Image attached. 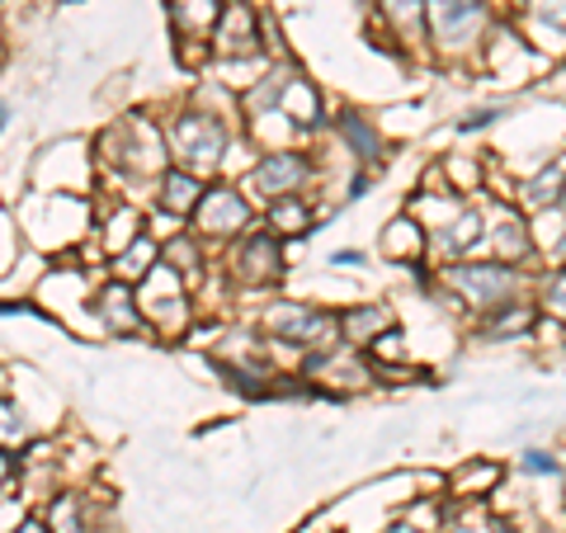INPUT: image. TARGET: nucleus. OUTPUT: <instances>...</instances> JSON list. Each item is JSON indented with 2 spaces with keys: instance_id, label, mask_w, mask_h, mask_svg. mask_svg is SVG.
Here are the masks:
<instances>
[{
  "instance_id": "nucleus-1",
  "label": "nucleus",
  "mask_w": 566,
  "mask_h": 533,
  "mask_svg": "<svg viewBox=\"0 0 566 533\" xmlns=\"http://www.w3.org/2000/svg\"><path fill=\"white\" fill-rule=\"evenodd\" d=\"M434 283H439V289H444L453 302H463L472 316H482V312H491V307H501V302L520 297L524 274H520V264H510V260H495V255L472 260V255H468V260H449L444 270L434 274Z\"/></svg>"
},
{
  "instance_id": "nucleus-2",
  "label": "nucleus",
  "mask_w": 566,
  "mask_h": 533,
  "mask_svg": "<svg viewBox=\"0 0 566 533\" xmlns=\"http://www.w3.org/2000/svg\"><path fill=\"white\" fill-rule=\"evenodd\" d=\"M227 147H232V133H227L222 114L199 109V104H193V109H180L166 128L170 166H185L193 175H203V180L227 161Z\"/></svg>"
},
{
  "instance_id": "nucleus-3",
  "label": "nucleus",
  "mask_w": 566,
  "mask_h": 533,
  "mask_svg": "<svg viewBox=\"0 0 566 533\" xmlns=\"http://www.w3.org/2000/svg\"><path fill=\"white\" fill-rule=\"evenodd\" d=\"M264 335H270L274 345H289L297 354H316V349H331L340 341V322H335L331 307H316V302H274L270 312H264Z\"/></svg>"
},
{
  "instance_id": "nucleus-4",
  "label": "nucleus",
  "mask_w": 566,
  "mask_h": 533,
  "mask_svg": "<svg viewBox=\"0 0 566 533\" xmlns=\"http://www.w3.org/2000/svg\"><path fill=\"white\" fill-rule=\"evenodd\" d=\"M99 151H104V161L118 166V170H128V175H161L170 166V151H166V133L156 128L151 118H118L109 133L99 137Z\"/></svg>"
},
{
  "instance_id": "nucleus-5",
  "label": "nucleus",
  "mask_w": 566,
  "mask_h": 533,
  "mask_svg": "<svg viewBox=\"0 0 566 533\" xmlns=\"http://www.w3.org/2000/svg\"><path fill=\"white\" fill-rule=\"evenodd\" d=\"M255 227V208L245 199V185H208L199 208L189 212V232L203 245H222L237 241Z\"/></svg>"
},
{
  "instance_id": "nucleus-6",
  "label": "nucleus",
  "mask_w": 566,
  "mask_h": 533,
  "mask_svg": "<svg viewBox=\"0 0 566 533\" xmlns=\"http://www.w3.org/2000/svg\"><path fill=\"white\" fill-rule=\"evenodd\" d=\"M424 24L439 52H468L491 24V0H424Z\"/></svg>"
},
{
  "instance_id": "nucleus-7",
  "label": "nucleus",
  "mask_w": 566,
  "mask_h": 533,
  "mask_svg": "<svg viewBox=\"0 0 566 533\" xmlns=\"http://www.w3.org/2000/svg\"><path fill=\"white\" fill-rule=\"evenodd\" d=\"M283 237H274L270 227H251L245 237L232 241V260H227V274H232V283H241V289H274V283L283 279Z\"/></svg>"
},
{
  "instance_id": "nucleus-8",
  "label": "nucleus",
  "mask_w": 566,
  "mask_h": 533,
  "mask_svg": "<svg viewBox=\"0 0 566 533\" xmlns=\"http://www.w3.org/2000/svg\"><path fill=\"white\" fill-rule=\"evenodd\" d=\"M312 175H316V161L307 151H297V147H274V151H264L255 170H251V185L264 203L270 199H289V194H303L312 185Z\"/></svg>"
},
{
  "instance_id": "nucleus-9",
  "label": "nucleus",
  "mask_w": 566,
  "mask_h": 533,
  "mask_svg": "<svg viewBox=\"0 0 566 533\" xmlns=\"http://www.w3.org/2000/svg\"><path fill=\"white\" fill-rule=\"evenodd\" d=\"M95 322L104 335H147L151 331L147 312H142V302H137V289L123 279H109L95 293Z\"/></svg>"
},
{
  "instance_id": "nucleus-10",
  "label": "nucleus",
  "mask_w": 566,
  "mask_h": 533,
  "mask_svg": "<svg viewBox=\"0 0 566 533\" xmlns=\"http://www.w3.org/2000/svg\"><path fill=\"white\" fill-rule=\"evenodd\" d=\"M212 52L222 62H245V58H260V24H255V10L245 0H227L222 6V20L212 29Z\"/></svg>"
},
{
  "instance_id": "nucleus-11",
  "label": "nucleus",
  "mask_w": 566,
  "mask_h": 533,
  "mask_svg": "<svg viewBox=\"0 0 566 533\" xmlns=\"http://www.w3.org/2000/svg\"><path fill=\"white\" fill-rule=\"evenodd\" d=\"M203 189H208L203 175H193L185 166H166L161 175H156V203H161V212L170 222H189V212L199 208Z\"/></svg>"
},
{
  "instance_id": "nucleus-12",
  "label": "nucleus",
  "mask_w": 566,
  "mask_h": 533,
  "mask_svg": "<svg viewBox=\"0 0 566 533\" xmlns=\"http://www.w3.org/2000/svg\"><path fill=\"white\" fill-rule=\"evenodd\" d=\"M538 316H543L538 302L510 297V302H501V307L476 316V335H482V341H515V335H534Z\"/></svg>"
},
{
  "instance_id": "nucleus-13",
  "label": "nucleus",
  "mask_w": 566,
  "mask_h": 533,
  "mask_svg": "<svg viewBox=\"0 0 566 533\" xmlns=\"http://www.w3.org/2000/svg\"><path fill=\"white\" fill-rule=\"evenodd\" d=\"M335 322H340V341H345V345L368 349L382 331H392V326H397V312L387 307V302H359V307L335 312Z\"/></svg>"
},
{
  "instance_id": "nucleus-14",
  "label": "nucleus",
  "mask_w": 566,
  "mask_h": 533,
  "mask_svg": "<svg viewBox=\"0 0 566 533\" xmlns=\"http://www.w3.org/2000/svg\"><path fill=\"white\" fill-rule=\"evenodd\" d=\"M222 6L227 0H170L166 14H170V29L180 33L185 43H208L222 20Z\"/></svg>"
},
{
  "instance_id": "nucleus-15",
  "label": "nucleus",
  "mask_w": 566,
  "mask_h": 533,
  "mask_svg": "<svg viewBox=\"0 0 566 533\" xmlns=\"http://www.w3.org/2000/svg\"><path fill=\"white\" fill-rule=\"evenodd\" d=\"M486 245L495 251V260L524 264L528 255H534V232H528V222L520 218L515 208H505L495 222H486Z\"/></svg>"
},
{
  "instance_id": "nucleus-16",
  "label": "nucleus",
  "mask_w": 566,
  "mask_h": 533,
  "mask_svg": "<svg viewBox=\"0 0 566 533\" xmlns=\"http://www.w3.org/2000/svg\"><path fill=\"white\" fill-rule=\"evenodd\" d=\"M335 133L345 137V147L354 151V161H364V166H378L382 161L387 142H382V133L374 128V118H368V114L340 109V114H335Z\"/></svg>"
},
{
  "instance_id": "nucleus-17",
  "label": "nucleus",
  "mask_w": 566,
  "mask_h": 533,
  "mask_svg": "<svg viewBox=\"0 0 566 533\" xmlns=\"http://www.w3.org/2000/svg\"><path fill=\"white\" fill-rule=\"evenodd\" d=\"M283 118H289L293 128H303V133H312V128H322V123H326V100H322V91H316L307 76H297V71H293L289 91H283Z\"/></svg>"
},
{
  "instance_id": "nucleus-18",
  "label": "nucleus",
  "mask_w": 566,
  "mask_h": 533,
  "mask_svg": "<svg viewBox=\"0 0 566 533\" xmlns=\"http://www.w3.org/2000/svg\"><path fill=\"white\" fill-rule=\"evenodd\" d=\"M264 222H270L274 237L297 241V237H307L316 227V208L303 199V194H289V199H270V208H264Z\"/></svg>"
},
{
  "instance_id": "nucleus-19",
  "label": "nucleus",
  "mask_w": 566,
  "mask_h": 533,
  "mask_svg": "<svg viewBox=\"0 0 566 533\" xmlns=\"http://www.w3.org/2000/svg\"><path fill=\"white\" fill-rule=\"evenodd\" d=\"M424 251H430V237H424V227H420L416 218L387 222V232H382V255H387V260H397V264H420Z\"/></svg>"
},
{
  "instance_id": "nucleus-20",
  "label": "nucleus",
  "mask_w": 566,
  "mask_h": 533,
  "mask_svg": "<svg viewBox=\"0 0 566 533\" xmlns=\"http://www.w3.org/2000/svg\"><path fill=\"white\" fill-rule=\"evenodd\" d=\"M387 29L397 33V43H411L420 48L430 39V24H424V0H378Z\"/></svg>"
},
{
  "instance_id": "nucleus-21",
  "label": "nucleus",
  "mask_w": 566,
  "mask_h": 533,
  "mask_svg": "<svg viewBox=\"0 0 566 533\" xmlns=\"http://www.w3.org/2000/svg\"><path fill=\"white\" fill-rule=\"evenodd\" d=\"M156 264H161V241L142 232L133 245H123V251L114 255V279H123V283H133V289H137V283L156 270Z\"/></svg>"
},
{
  "instance_id": "nucleus-22",
  "label": "nucleus",
  "mask_w": 566,
  "mask_h": 533,
  "mask_svg": "<svg viewBox=\"0 0 566 533\" xmlns=\"http://www.w3.org/2000/svg\"><path fill=\"white\" fill-rule=\"evenodd\" d=\"M48 529L52 533H91V495L85 491H62L48 505Z\"/></svg>"
},
{
  "instance_id": "nucleus-23",
  "label": "nucleus",
  "mask_w": 566,
  "mask_h": 533,
  "mask_svg": "<svg viewBox=\"0 0 566 533\" xmlns=\"http://www.w3.org/2000/svg\"><path fill=\"white\" fill-rule=\"evenodd\" d=\"M33 443V425L24 416V406L0 393V449H10V453H20Z\"/></svg>"
},
{
  "instance_id": "nucleus-24",
  "label": "nucleus",
  "mask_w": 566,
  "mask_h": 533,
  "mask_svg": "<svg viewBox=\"0 0 566 533\" xmlns=\"http://www.w3.org/2000/svg\"><path fill=\"white\" fill-rule=\"evenodd\" d=\"M562 185H566V170H562V166L538 170L534 180L524 185V203H528V208H557V203H562Z\"/></svg>"
},
{
  "instance_id": "nucleus-25",
  "label": "nucleus",
  "mask_w": 566,
  "mask_h": 533,
  "mask_svg": "<svg viewBox=\"0 0 566 533\" xmlns=\"http://www.w3.org/2000/svg\"><path fill=\"white\" fill-rule=\"evenodd\" d=\"M538 312L566 322V264H557V270H547L538 279Z\"/></svg>"
},
{
  "instance_id": "nucleus-26",
  "label": "nucleus",
  "mask_w": 566,
  "mask_h": 533,
  "mask_svg": "<svg viewBox=\"0 0 566 533\" xmlns=\"http://www.w3.org/2000/svg\"><path fill=\"white\" fill-rule=\"evenodd\" d=\"M534 14H538V24H543L547 33H557V39H566V0H538Z\"/></svg>"
},
{
  "instance_id": "nucleus-27",
  "label": "nucleus",
  "mask_w": 566,
  "mask_h": 533,
  "mask_svg": "<svg viewBox=\"0 0 566 533\" xmlns=\"http://www.w3.org/2000/svg\"><path fill=\"white\" fill-rule=\"evenodd\" d=\"M520 468H524L528 477H553V472H557V458L547 453V449H524V453H520Z\"/></svg>"
},
{
  "instance_id": "nucleus-28",
  "label": "nucleus",
  "mask_w": 566,
  "mask_h": 533,
  "mask_svg": "<svg viewBox=\"0 0 566 533\" xmlns=\"http://www.w3.org/2000/svg\"><path fill=\"white\" fill-rule=\"evenodd\" d=\"M331 264H335V270H354V264H364V255L359 251H335Z\"/></svg>"
},
{
  "instance_id": "nucleus-29",
  "label": "nucleus",
  "mask_w": 566,
  "mask_h": 533,
  "mask_svg": "<svg viewBox=\"0 0 566 533\" xmlns=\"http://www.w3.org/2000/svg\"><path fill=\"white\" fill-rule=\"evenodd\" d=\"M14 468H20V463H14V453H10V449H0V487H6L10 477H14Z\"/></svg>"
},
{
  "instance_id": "nucleus-30",
  "label": "nucleus",
  "mask_w": 566,
  "mask_h": 533,
  "mask_svg": "<svg viewBox=\"0 0 566 533\" xmlns=\"http://www.w3.org/2000/svg\"><path fill=\"white\" fill-rule=\"evenodd\" d=\"M14 533H52V529L39 524V520H24V524H14Z\"/></svg>"
},
{
  "instance_id": "nucleus-31",
  "label": "nucleus",
  "mask_w": 566,
  "mask_h": 533,
  "mask_svg": "<svg viewBox=\"0 0 566 533\" xmlns=\"http://www.w3.org/2000/svg\"><path fill=\"white\" fill-rule=\"evenodd\" d=\"M6 128H10V104L0 100V133H6Z\"/></svg>"
},
{
  "instance_id": "nucleus-32",
  "label": "nucleus",
  "mask_w": 566,
  "mask_h": 533,
  "mask_svg": "<svg viewBox=\"0 0 566 533\" xmlns=\"http://www.w3.org/2000/svg\"><path fill=\"white\" fill-rule=\"evenodd\" d=\"M382 533H424V529H416V524H392V529H382Z\"/></svg>"
},
{
  "instance_id": "nucleus-33",
  "label": "nucleus",
  "mask_w": 566,
  "mask_h": 533,
  "mask_svg": "<svg viewBox=\"0 0 566 533\" xmlns=\"http://www.w3.org/2000/svg\"><path fill=\"white\" fill-rule=\"evenodd\" d=\"M557 251H562V264H566V232H562V245H557Z\"/></svg>"
},
{
  "instance_id": "nucleus-34",
  "label": "nucleus",
  "mask_w": 566,
  "mask_h": 533,
  "mask_svg": "<svg viewBox=\"0 0 566 533\" xmlns=\"http://www.w3.org/2000/svg\"><path fill=\"white\" fill-rule=\"evenodd\" d=\"M557 208H566V185H562V203H557Z\"/></svg>"
},
{
  "instance_id": "nucleus-35",
  "label": "nucleus",
  "mask_w": 566,
  "mask_h": 533,
  "mask_svg": "<svg viewBox=\"0 0 566 533\" xmlns=\"http://www.w3.org/2000/svg\"><path fill=\"white\" fill-rule=\"evenodd\" d=\"M453 533H463V529H453Z\"/></svg>"
}]
</instances>
